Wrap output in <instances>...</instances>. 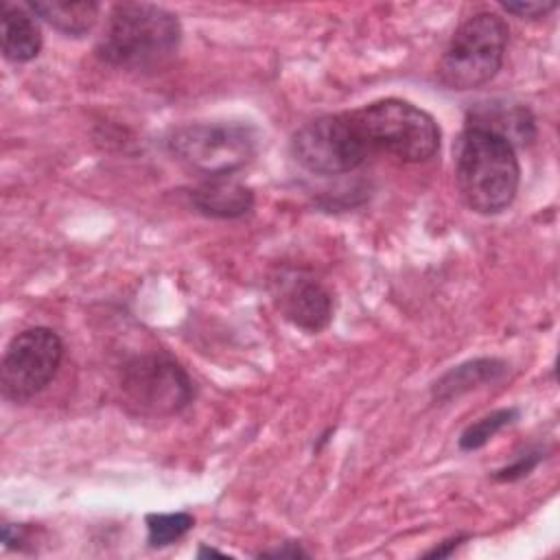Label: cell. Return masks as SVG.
<instances>
[{
    "label": "cell",
    "mask_w": 560,
    "mask_h": 560,
    "mask_svg": "<svg viewBox=\"0 0 560 560\" xmlns=\"http://www.w3.org/2000/svg\"><path fill=\"white\" fill-rule=\"evenodd\" d=\"M455 186L462 201L479 214L505 210L518 190L521 166L503 136L466 125L455 144Z\"/></svg>",
    "instance_id": "cell-1"
},
{
    "label": "cell",
    "mask_w": 560,
    "mask_h": 560,
    "mask_svg": "<svg viewBox=\"0 0 560 560\" xmlns=\"http://www.w3.org/2000/svg\"><path fill=\"white\" fill-rule=\"evenodd\" d=\"M182 26L175 13L158 4L122 2L109 11L96 52L122 70H153L179 48Z\"/></svg>",
    "instance_id": "cell-2"
},
{
    "label": "cell",
    "mask_w": 560,
    "mask_h": 560,
    "mask_svg": "<svg viewBox=\"0 0 560 560\" xmlns=\"http://www.w3.org/2000/svg\"><path fill=\"white\" fill-rule=\"evenodd\" d=\"M508 33L505 20L490 11L464 20L440 57V83L459 92L486 85L501 70Z\"/></svg>",
    "instance_id": "cell-3"
},
{
    "label": "cell",
    "mask_w": 560,
    "mask_h": 560,
    "mask_svg": "<svg viewBox=\"0 0 560 560\" xmlns=\"http://www.w3.org/2000/svg\"><path fill=\"white\" fill-rule=\"evenodd\" d=\"M370 151L381 149L402 162H424L440 149L435 118L402 98L374 101L352 112Z\"/></svg>",
    "instance_id": "cell-4"
},
{
    "label": "cell",
    "mask_w": 560,
    "mask_h": 560,
    "mask_svg": "<svg viewBox=\"0 0 560 560\" xmlns=\"http://www.w3.org/2000/svg\"><path fill=\"white\" fill-rule=\"evenodd\" d=\"M171 153L190 171L210 177H228L243 168L256 153V133L243 122H192L168 138Z\"/></svg>",
    "instance_id": "cell-5"
},
{
    "label": "cell",
    "mask_w": 560,
    "mask_h": 560,
    "mask_svg": "<svg viewBox=\"0 0 560 560\" xmlns=\"http://www.w3.org/2000/svg\"><path fill=\"white\" fill-rule=\"evenodd\" d=\"M120 400L133 416L164 418L182 411L192 400V381L166 354H140L127 361L118 378Z\"/></svg>",
    "instance_id": "cell-6"
},
{
    "label": "cell",
    "mask_w": 560,
    "mask_h": 560,
    "mask_svg": "<svg viewBox=\"0 0 560 560\" xmlns=\"http://www.w3.org/2000/svg\"><path fill=\"white\" fill-rule=\"evenodd\" d=\"M295 162L315 175H341L363 164L370 147L350 114L319 116L293 133Z\"/></svg>",
    "instance_id": "cell-7"
},
{
    "label": "cell",
    "mask_w": 560,
    "mask_h": 560,
    "mask_svg": "<svg viewBox=\"0 0 560 560\" xmlns=\"http://www.w3.org/2000/svg\"><path fill=\"white\" fill-rule=\"evenodd\" d=\"M63 359L61 337L46 326L18 332L0 363V389L9 402L35 398L55 378Z\"/></svg>",
    "instance_id": "cell-8"
},
{
    "label": "cell",
    "mask_w": 560,
    "mask_h": 560,
    "mask_svg": "<svg viewBox=\"0 0 560 560\" xmlns=\"http://www.w3.org/2000/svg\"><path fill=\"white\" fill-rule=\"evenodd\" d=\"M271 295L287 322L306 330L319 332L332 319V295L311 273L287 269L271 280Z\"/></svg>",
    "instance_id": "cell-9"
},
{
    "label": "cell",
    "mask_w": 560,
    "mask_h": 560,
    "mask_svg": "<svg viewBox=\"0 0 560 560\" xmlns=\"http://www.w3.org/2000/svg\"><path fill=\"white\" fill-rule=\"evenodd\" d=\"M192 203L199 212L217 219H236L252 210L254 192L252 188L228 179L210 177L199 188L192 190Z\"/></svg>",
    "instance_id": "cell-10"
},
{
    "label": "cell",
    "mask_w": 560,
    "mask_h": 560,
    "mask_svg": "<svg viewBox=\"0 0 560 560\" xmlns=\"http://www.w3.org/2000/svg\"><path fill=\"white\" fill-rule=\"evenodd\" d=\"M0 42H2V55L9 61L26 63L35 59L42 50L39 24L24 9L4 2L2 20H0Z\"/></svg>",
    "instance_id": "cell-11"
},
{
    "label": "cell",
    "mask_w": 560,
    "mask_h": 560,
    "mask_svg": "<svg viewBox=\"0 0 560 560\" xmlns=\"http://www.w3.org/2000/svg\"><path fill=\"white\" fill-rule=\"evenodd\" d=\"M31 11L48 22L63 35H85L96 18H98V2L92 0H31Z\"/></svg>",
    "instance_id": "cell-12"
},
{
    "label": "cell",
    "mask_w": 560,
    "mask_h": 560,
    "mask_svg": "<svg viewBox=\"0 0 560 560\" xmlns=\"http://www.w3.org/2000/svg\"><path fill=\"white\" fill-rule=\"evenodd\" d=\"M505 363L499 359H475L466 361L453 370H448L433 387V396L438 400L457 398L464 392H470L483 383H492L503 376Z\"/></svg>",
    "instance_id": "cell-13"
},
{
    "label": "cell",
    "mask_w": 560,
    "mask_h": 560,
    "mask_svg": "<svg viewBox=\"0 0 560 560\" xmlns=\"http://www.w3.org/2000/svg\"><path fill=\"white\" fill-rule=\"evenodd\" d=\"M195 518L188 512L173 514H149L147 516V542L151 547H164L179 540L188 529H192Z\"/></svg>",
    "instance_id": "cell-14"
},
{
    "label": "cell",
    "mask_w": 560,
    "mask_h": 560,
    "mask_svg": "<svg viewBox=\"0 0 560 560\" xmlns=\"http://www.w3.org/2000/svg\"><path fill=\"white\" fill-rule=\"evenodd\" d=\"M514 418H516V409H499V411H492V413L479 418L477 422L466 427L464 433L459 435V448L462 451L481 448L488 440H492L494 433H499L503 427H508Z\"/></svg>",
    "instance_id": "cell-15"
},
{
    "label": "cell",
    "mask_w": 560,
    "mask_h": 560,
    "mask_svg": "<svg viewBox=\"0 0 560 560\" xmlns=\"http://www.w3.org/2000/svg\"><path fill=\"white\" fill-rule=\"evenodd\" d=\"M558 4L556 2H503L501 9L518 15V18H527V20H536V18H545L547 13H551Z\"/></svg>",
    "instance_id": "cell-16"
},
{
    "label": "cell",
    "mask_w": 560,
    "mask_h": 560,
    "mask_svg": "<svg viewBox=\"0 0 560 560\" xmlns=\"http://www.w3.org/2000/svg\"><path fill=\"white\" fill-rule=\"evenodd\" d=\"M538 459H540V455L538 453H532V455H523L516 464H512V466H505V468H501L494 477L499 479V481H514V479H518V477H523V475H527L536 464H538Z\"/></svg>",
    "instance_id": "cell-17"
},
{
    "label": "cell",
    "mask_w": 560,
    "mask_h": 560,
    "mask_svg": "<svg viewBox=\"0 0 560 560\" xmlns=\"http://www.w3.org/2000/svg\"><path fill=\"white\" fill-rule=\"evenodd\" d=\"M260 558H306L308 553L298 545V542H284V547L280 549H271V551H260Z\"/></svg>",
    "instance_id": "cell-18"
},
{
    "label": "cell",
    "mask_w": 560,
    "mask_h": 560,
    "mask_svg": "<svg viewBox=\"0 0 560 560\" xmlns=\"http://www.w3.org/2000/svg\"><path fill=\"white\" fill-rule=\"evenodd\" d=\"M464 538L462 536H457V538H451V540H444L442 545H438V547H433V549H429L427 553H424V558H444V556H451V551L462 542Z\"/></svg>",
    "instance_id": "cell-19"
},
{
    "label": "cell",
    "mask_w": 560,
    "mask_h": 560,
    "mask_svg": "<svg viewBox=\"0 0 560 560\" xmlns=\"http://www.w3.org/2000/svg\"><path fill=\"white\" fill-rule=\"evenodd\" d=\"M197 556H199V558H210V556H219V558H225V553H223V551H217V549H212V547H206V545H201V547H199Z\"/></svg>",
    "instance_id": "cell-20"
}]
</instances>
